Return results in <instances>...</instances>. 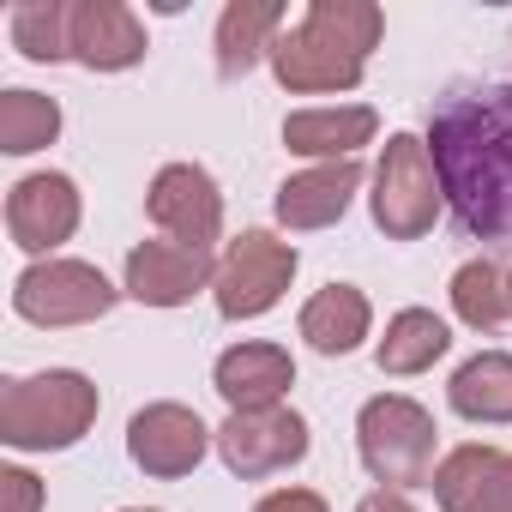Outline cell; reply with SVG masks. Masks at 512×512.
Returning <instances> with one entry per match:
<instances>
[{"label": "cell", "mask_w": 512, "mask_h": 512, "mask_svg": "<svg viewBox=\"0 0 512 512\" xmlns=\"http://www.w3.org/2000/svg\"><path fill=\"white\" fill-rule=\"evenodd\" d=\"M434 163L464 235L512 247V85L452 91L434 109Z\"/></svg>", "instance_id": "obj_1"}]
</instances>
